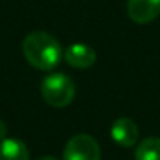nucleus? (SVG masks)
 <instances>
[{
    "instance_id": "f257e3e1",
    "label": "nucleus",
    "mask_w": 160,
    "mask_h": 160,
    "mask_svg": "<svg viewBox=\"0 0 160 160\" xmlns=\"http://www.w3.org/2000/svg\"><path fill=\"white\" fill-rule=\"evenodd\" d=\"M25 60L39 71L53 69L61 60V44L58 39L46 32H33L25 36L22 42Z\"/></svg>"
},
{
    "instance_id": "f03ea898",
    "label": "nucleus",
    "mask_w": 160,
    "mask_h": 160,
    "mask_svg": "<svg viewBox=\"0 0 160 160\" xmlns=\"http://www.w3.org/2000/svg\"><path fill=\"white\" fill-rule=\"evenodd\" d=\"M41 94H42V99L49 105L55 108H61V107L69 105L74 101L75 87H74V82L66 74L52 72L42 78Z\"/></svg>"
},
{
    "instance_id": "7ed1b4c3",
    "label": "nucleus",
    "mask_w": 160,
    "mask_h": 160,
    "mask_svg": "<svg viewBox=\"0 0 160 160\" xmlns=\"http://www.w3.org/2000/svg\"><path fill=\"white\" fill-rule=\"evenodd\" d=\"M63 160H101V148L91 135L80 133L68 141Z\"/></svg>"
},
{
    "instance_id": "20e7f679",
    "label": "nucleus",
    "mask_w": 160,
    "mask_h": 160,
    "mask_svg": "<svg viewBox=\"0 0 160 160\" xmlns=\"http://www.w3.org/2000/svg\"><path fill=\"white\" fill-rule=\"evenodd\" d=\"M127 14L135 24H149L160 16V0H127Z\"/></svg>"
},
{
    "instance_id": "39448f33",
    "label": "nucleus",
    "mask_w": 160,
    "mask_h": 160,
    "mask_svg": "<svg viewBox=\"0 0 160 160\" xmlns=\"http://www.w3.org/2000/svg\"><path fill=\"white\" fill-rule=\"evenodd\" d=\"M112 138L122 148H132L138 141V127L129 118H118L110 129Z\"/></svg>"
},
{
    "instance_id": "423d86ee",
    "label": "nucleus",
    "mask_w": 160,
    "mask_h": 160,
    "mask_svg": "<svg viewBox=\"0 0 160 160\" xmlns=\"http://www.w3.org/2000/svg\"><path fill=\"white\" fill-rule=\"evenodd\" d=\"M64 58H66L68 64L75 69H87L96 63V52L88 44L77 42L66 49Z\"/></svg>"
},
{
    "instance_id": "0eeeda50",
    "label": "nucleus",
    "mask_w": 160,
    "mask_h": 160,
    "mask_svg": "<svg viewBox=\"0 0 160 160\" xmlns=\"http://www.w3.org/2000/svg\"><path fill=\"white\" fill-rule=\"evenodd\" d=\"M0 160H30V154L21 140L3 138L0 141Z\"/></svg>"
},
{
    "instance_id": "6e6552de",
    "label": "nucleus",
    "mask_w": 160,
    "mask_h": 160,
    "mask_svg": "<svg viewBox=\"0 0 160 160\" xmlns=\"http://www.w3.org/2000/svg\"><path fill=\"white\" fill-rule=\"evenodd\" d=\"M135 160H160V138L151 137L143 140L137 146Z\"/></svg>"
},
{
    "instance_id": "1a4fd4ad",
    "label": "nucleus",
    "mask_w": 160,
    "mask_h": 160,
    "mask_svg": "<svg viewBox=\"0 0 160 160\" xmlns=\"http://www.w3.org/2000/svg\"><path fill=\"white\" fill-rule=\"evenodd\" d=\"M5 135H7V124L0 119V141L5 138Z\"/></svg>"
},
{
    "instance_id": "9d476101",
    "label": "nucleus",
    "mask_w": 160,
    "mask_h": 160,
    "mask_svg": "<svg viewBox=\"0 0 160 160\" xmlns=\"http://www.w3.org/2000/svg\"><path fill=\"white\" fill-rule=\"evenodd\" d=\"M38 160H58V158H55V157H52V155H46V157H41V158H38Z\"/></svg>"
}]
</instances>
